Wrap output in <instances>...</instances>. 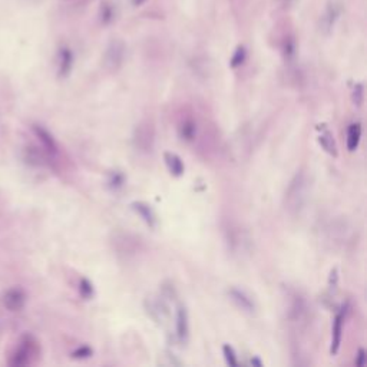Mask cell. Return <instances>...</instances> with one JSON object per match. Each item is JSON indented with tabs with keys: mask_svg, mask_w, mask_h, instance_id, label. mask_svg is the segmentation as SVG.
<instances>
[{
	"mask_svg": "<svg viewBox=\"0 0 367 367\" xmlns=\"http://www.w3.org/2000/svg\"><path fill=\"white\" fill-rule=\"evenodd\" d=\"M308 198V180L303 171H299L288 184L284 195V207L290 214L300 213Z\"/></svg>",
	"mask_w": 367,
	"mask_h": 367,
	"instance_id": "cell-1",
	"label": "cell"
},
{
	"mask_svg": "<svg viewBox=\"0 0 367 367\" xmlns=\"http://www.w3.org/2000/svg\"><path fill=\"white\" fill-rule=\"evenodd\" d=\"M39 356H40V344L36 340V337L28 333L20 337L7 365L10 367L31 366L37 362Z\"/></svg>",
	"mask_w": 367,
	"mask_h": 367,
	"instance_id": "cell-2",
	"label": "cell"
},
{
	"mask_svg": "<svg viewBox=\"0 0 367 367\" xmlns=\"http://www.w3.org/2000/svg\"><path fill=\"white\" fill-rule=\"evenodd\" d=\"M153 142H155V128L152 122L144 121L136 125L133 132V145L136 151L148 153L152 151Z\"/></svg>",
	"mask_w": 367,
	"mask_h": 367,
	"instance_id": "cell-3",
	"label": "cell"
},
{
	"mask_svg": "<svg viewBox=\"0 0 367 367\" xmlns=\"http://www.w3.org/2000/svg\"><path fill=\"white\" fill-rule=\"evenodd\" d=\"M1 303H3V307L7 311H10V313H19V311H22L25 308L26 303H28V294H26V291L22 287L15 285V287L7 288L3 293Z\"/></svg>",
	"mask_w": 367,
	"mask_h": 367,
	"instance_id": "cell-4",
	"label": "cell"
},
{
	"mask_svg": "<svg viewBox=\"0 0 367 367\" xmlns=\"http://www.w3.org/2000/svg\"><path fill=\"white\" fill-rule=\"evenodd\" d=\"M32 132H33L34 136L39 139V142H40V145H42V150L48 153V156H49L50 159L59 155V145H58L55 136H53L43 125L33 123V125H32Z\"/></svg>",
	"mask_w": 367,
	"mask_h": 367,
	"instance_id": "cell-5",
	"label": "cell"
},
{
	"mask_svg": "<svg viewBox=\"0 0 367 367\" xmlns=\"http://www.w3.org/2000/svg\"><path fill=\"white\" fill-rule=\"evenodd\" d=\"M145 308L150 314V317L156 323H162L165 318L169 317V307L161 299H147Z\"/></svg>",
	"mask_w": 367,
	"mask_h": 367,
	"instance_id": "cell-6",
	"label": "cell"
},
{
	"mask_svg": "<svg viewBox=\"0 0 367 367\" xmlns=\"http://www.w3.org/2000/svg\"><path fill=\"white\" fill-rule=\"evenodd\" d=\"M346 307L343 306L336 313L334 321H333V333H332V347H330V353L337 354L340 344H341V336H343V329H344V320H346Z\"/></svg>",
	"mask_w": 367,
	"mask_h": 367,
	"instance_id": "cell-7",
	"label": "cell"
},
{
	"mask_svg": "<svg viewBox=\"0 0 367 367\" xmlns=\"http://www.w3.org/2000/svg\"><path fill=\"white\" fill-rule=\"evenodd\" d=\"M175 336L180 343H186L189 337V317L186 307L180 304L177 310V321H175Z\"/></svg>",
	"mask_w": 367,
	"mask_h": 367,
	"instance_id": "cell-8",
	"label": "cell"
},
{
	"mask_svg": "<svg viewBox=\"0 0 367 367\" xmlns=\"http://www.w3.org/2000/svg\"><path fill=\"white\" fill-rule=\"evenodd\" d=\"M123 45L121 42H114L111 43V46L106 50V56H105V65L108 69L111 70H117L123 61Z\"/></svg>",
	"mask_w": 367,
	"mask_h": 367,
	"instance_id": "cell-9",
	"label": "cell"
},
{
	"mask_svg": "<svg viewBox=\"0 0 367 367\" xmlns=\"http://www.w3.org/2000/svg\"><path fill=\"white\" fill-rule=\"evenodd\" d=\"M23 159L32 167H45L48 164V159H50V158L43 150L33 147V145H28L23 150Z\"/></svg>",
	"mask_w": 367,
	"mask_h": 367,
	"instance_id": "cell-10",
	"label": "cell"
},
{
	"mask_svg": "<svg viewBox=\"0 0 367 367\" xmlns=\"http://www.w3.org/2000/svg\"><path fill=\"white\" fill-rule=\"evenodd\" d=\"M228 296H230V299L234 301V304L237 307H240L243 311L252 313V311L255 310V304H254L252 299H251L245 291H243V290L233 287V288L228 291Z\"/></svg>",
	"mask_w": 367,
	"mask_h": 367,
	"instance_id": "cell-11",
	"label": "cell"
},
{
	"mask_svg": "<svg viewBox=\"0 0 367 367\" xmlns=\"http://www.w3.org/2000/svg\"><path fill=\"white\" fill-rule=\"evenodd\" d=\"M132 210L145 221L147 225H150L152 228L156 227L158 218H156V214H155V211L151 208L150 204H147L144 201H135V202H132Z\"/></svg>",
	"mask_w": 367,
	"mask_h": 367,
	"instance_id": "cell-12",
	"label": "cell"
},
{
	"mask_svg": "<svg viewBox=\"0 0 367 367\" xmlns=\"http://www.w3.org/2000/svg\"><path fill=\"white\" fill-rule=\"evenodd\" d=\"M164 161L165 165L168 168V171L174 175V177H181L185 172V165H184L183 159L174 152H165L164 153Z\"/></svg>",
	"mask_w": 367,
	"mask_h": 367,
	"instance_id": "cell-13",
	"label": "cell"
},
{
	"mask_svg": "<svg viewBox=\"0 0 367 367\" xmlns=\"http://www.w3.org/2000/svg\"><path fill=\"white\" fill-rule=\"evenodd\" d=\"M73 66V55L70 52V49L67 48H62L59 50V58H58V72L61 78H66Z\"/></svg>",
	"mask_w": 367,
	"mask_h": 367,
	"instance_id": "cell-14",
	"label": "cell"
},
{
	"mask_svg": "<svg viewBox=\"0 0 367 367\" xmlns=\"http://www.w3.org/2000/svg\"><path fill=\"white\" fill-rule=\"evenodd\" d=\"M362 139V125L359 122L351 123L347 129V150L350 152L356 151L359 148Z\"/></svg>",
	"mask_w": 367,
	"mask_h": 367,
	"instance_id": "cell-15",
	"label": "cell"
},
{
	"mask_svg": "<svg viewBox=\"0 0 367 367\" xmlns=\"http://www.w3.org/2000/svg\"><path fill=\"white\" fill-rule=\"evenodd\" d=\"M178 133H180L181 139L186 141V142L194 141L195 136H197V123H195V121L192 118L184 119L178 126Z\"/></svg>",
	"mask_w": 367,
	"mask_h": 367,
	"instance_id": "cell-16",
	"label": "cell"
},
{
	"mask_svg": "<svg viewBox=\"0 0 367 367\" xmlns=\"http://www.w3.org/2000/svg\"><path fill=\"white\" fill-rule=\"evenodd\" d=\"M318 144L321 145V148L326 152L333 155V156H337V153H338L337 152V144L333 133L329 129H323V132L318 135Z\"/></svg>",
	"mask_w": 367,
	"mask_h": 367,
	"instance_id": "cell-17",
	"label": "cell"
},
{
	"mask_svg": "<svg viewBox=\"0 0 367 367\" xmlns=\"http://www.w3.org/2000/svg\"><path fill=\"white\" fill-rule=\"evenodd\" d=\"M306 314V303L300 296H294L293 297V303L288 310V317L293 321H299L303 318V316Z\"/></svg>",
	"mask_w": 367,
	"mask_h": 367,
	"instance_id": "cell-18",
	"label": "cell"
},
{
	"mask_svg": "<svg viewBox=\"0 0 367 367\" xmlns=\"http://www.w3.org/2000/svg\"><path fill=\"white\" fill-rule=\"evenodd\" d=\"M79 294L85 299V300H91L95 294L93 285L88 278H81L79 281Z\"/></svg>",
	"mask_w": 367,
	"mask_h": 367,
	"instance_id": "cell-19",
	"label": "cell"
},
{
	"mask_svg": "<svg viewBox=\"0 0 367 367\" xmlns=\"http://www.w3.org/2000/svg\"><path fill=\"white\" fill-rule=\"evenodd\" d=\"M351 100H353V105L360 108L363 105V100H365V88L362 83H357L353 89V93H351Z\"/></svg>",
	"mask_w": 367,
	"mask_h": 367,
	"instance_id": "cell-20",
	"label": "cell"
},
{
	"mask_svg": "<svg viewBox=\"0 0 367 367\" xmlns=\"http://www.w3.org/2000/svg\"><path fill=\"white\" fill-rule=\"evenodd\" d=\"M222 354H224V357H225V362H227L230 366H237V365H238L237 354H235L234 349H233L230 344H224V346H222Z\"/></svg>",
	"mask_w": 367,
	"mask_h": 367,
	"instance_id": "cell-21",
	"label": "cell"
},
{
	"mask_svg": "<svg viewBox=\"0 0 367 367\" xmlns=\"http://www.w3.org/2000/svg\"><path fill=\"white\" fill-rule=\"evenodd\" d=\"M123 184H125V177H123V174H121V172L115 171V172H112V174L109 175V180H108L109 188H112V189L117 191V189L122 188Z\"/></svg>",
	"mask_w": 367,
	"mask_h": 367,
	"instance_id": "cell-22",
	"label": "cell"
},
{
	"mask_svg": "<svg viewBox=\"0 0 367 367\" xmlns=\"http://www.w3.org/2000/svg\"><path fill=\"white\" fill-rule=\"evenodd\" d=\"M92 354H93V350L89 346H79L70 353L73 359H89Z\"/></svg>",
	"mask_w": 367,
	"mask_h": 367,
	"instance_id": "cell-23",
	"label": "cell"
},
{
	"mask_svg": "<svg viewBox=\"0 0 367 367\" xmlns=\"http://www.w3.org/2000/svg\"><path fill=\"white\" fill-rule=\"evenodd\" d=\"M245 58V52L243 48H240L237 52H235V55H234V58H233V61H231V66L233 67H237L238 65H241L243 62H244Z\"/></svg>",
	"mask_w": 367,
	"mask_h": 367,
	"instance_id": "cell-24",
	"label": "cell"
},
{
	"mask_svg": "<svg viewBox=\"0 0 367 367\" xmlns=\"http://www.w3.org/2000/svg\"><path fill=\"white\" fill-rule=\"evenodd\" d=\"M365 362H366V351H365V349H360L359 353H357V356H356L354 363L356 365H365Z\"/></svg>",
	"mask_w": 367,
	"mask_h": 367,
	"instance_id": "cell-25",
	"label": "cell"
},
{
	"mask_svg": "<svg viewBox=\"0 0 367 367\" xmlns=\"http://www.w3.org/2000/svg\"><path fill=\"white\" fill-rule=\"evenodd\" d=\"M250 363H251V365H257V366H263V363H261V362H260V360H258L257 357H252Z\"/></svg>",
	"mask_w": 367,
	"mask_h": 367,
	"instance_id": "cell-26",
	"label": "cell"
}]
</instances>
